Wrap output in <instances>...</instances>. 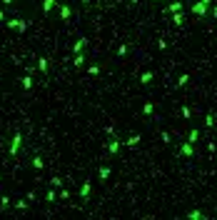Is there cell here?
I'll use <instances>...</instances> for the list:
<instances>
[{
	"mask_svg": "<svg viewBox=\"0 0 217 220\" xmlns=\"http://www.w3.org/2000/svg\"><path fill=\"white\" fill-rule=\"evenodd\" d=\"M17 145H20V135H15V140H13V153H17Z\"/></svg>",
	"mask_w": 217,
	"mask_h": 220,
	"instance_id": "obj_1",
	"label": "cell"
}]
</instances>
